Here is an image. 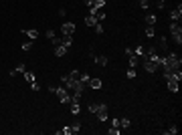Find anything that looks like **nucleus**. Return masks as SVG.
<instances>
[{
	"mask_svg": "<svg viewBox=\"0 0 182 135\" xmlns=\"http://www.w3.org/2000/svg\"><path fill=\"white\" fill-rule=\"evenodd\" d=\"M61 32L63 34H73L75 32V24L73 22H63L61 24Z\"/></svg>",
	"mask_w": 182,
	"mask_h": 135,
	"instance_id": "nucleus-8",
	"label": "nucleus"
},
{
	"mask_svg": "<svg viewBox=\"0 0 182 135\" xmlns=\"http://www.w3.org/2000/svg\"><path fill=\"white\" fill-rule=\"evenodd\" d=\"M107 133H109V135H120L121 129H120V127H111V129H107Z\"/></svg>",
	"mask_w": 182,
	"mask_h": 135,
	"instance_id": "nucleus-28",
	"label": "nucleus"
},
{
	"mask_svg": "<svg viewBox=\"0 0 182 135\" xmlns=\"http://www.w3.org/2000/svg\"><path fill=\"white\" fill-rule=\"evenodd\" d=\"M144 69H146V73H156L158 71V65L154 63V61H150L148 57H144Z\"/></svg>",
	"mask_w": 182,
	"mask_h": 135,
	"instance_id": "nucleus-5",
	"label": "nucleus"
},
{
	"mask_svg": "<svg viewBox=\"0 0 182 135\" xmlns=\"http://www.w3.org/2000/svg\"><path fill=\"white\" fill-rule=\"evenodd\" d=\"M134 54V48H125V57H132Z\"/></svg>",
	"mask_w": 182,
	"mask_h": 135,
	"instance_id": "nucleus-41",
	"label": "nucleus"
},
{
	"mask_svg": "<svg viewBox=\"0 0 182 135\" xmlns=\"http://www.w3.org/2000/svg\"><path fill=\"white\" fill-rule=\"evenodd\" d=\"M24 71H26V65L20 63V65H16V69H12V71H10V77H14L16 73H24Z\"/></svg>",
	"mask_w": 182,
	"mask_h": 135,
	"instance_id": "nucleus-13",
	"label": "nucleus"
},
{
	"mask_svg": "<svg viewBox=\"0 0 182 135\" xmlns=\"http://www.w3.org/2000/svg\"><path fill=\"white\" fill-rule=\"evenodd\" d=\"M134 54L136 57H146V48L142 47V44H138V47L134 48Z\"/></svg>",
	"mask_w": 182,
	"mask_h": 135,
	"instance_id": "nucleus-16",
	"label": "nucleus"
},
{
	"mask_svg": "<svg viewBox=\"0 0 182 135\" xmlns=\"http://www.w3.org/2000/svg\"><path fill=\"white\" fill-rule=\"evenodd\" d=\"M111 127H120V119H115V117H113V119H111Z\"/></svg>",
	"mask_w": 182,
	"mask_h": 135,
	"instance_id": "nucleus-39",
	"label": "nucleus"
},
{
	"mask_svg": "<svg viewBox=\"0 0 182 135\" xmlns=\"http://www.w3.org/2000/svg\"><path fill=\"white\" fill-rule=\"evenodd\" d=\"M20 48H22V51H30V48H33V40H29V43H24Z\"/></svg>",
	"mask_w": 182,
	"mask_h": 135,
	"instance_id": "nucleus-33",
	"label": "nucleus"
},
{
	"mask_svg": "<svg viewBox=\"0 0 182 135\" xmlns=\"http://www.w3.org/2000/svg\"><path fill=\"white\" fill-rule=\"evenodd\" d=\"M87 85H89L91 89H101V85H103V83H101V79H89V83H87Z\"/></svg>",
	"mask_w": 182,
	"mask_h": 135,
	"instance_id": "nucleus-11",
	"label": "nucleus"
},
{
	"mask_svg": "<svg viewBox=\"0 0 182 135\" xmlns=\"http://www.w3.org/2000/svg\"><path fill=\"white\" fill-rule=\"evenodd\" d=\"M120 127H121V129H128V127H129V119H128V117L120 119Z\"/></svg>",
	"mask_w": 182,
	"mask_h": 135,
	"instance_id": "nucleus-26",
	"label": "nucleus"
},
{
	"mask_svg": "<svg viewBox=\"0 0 182 135\" xmlns=\"http://www.w3.org/2000/svg\"><path fill=\"white\" fill-rule=\"evenodd\" d=\"M22 32L26 34V36H29L30 40H34V39H37V36H38V32H37V30H34V28H29V30H22Z\"/></svg>",
	"mask_w": 182,
	"mask_h": 135,
	"instance_id": "nucleus-18",
	"label": "nucleus"
},
{
	"mask_svg": "<svg viewBox=\"0 0 182 135\" xmlns=\"http://www.w3.org/2000/svg\"><path fill=\"white\" fill-rule=\"evenodd\" d=\"M85 24H87V26H95V24H97V18H95L93 14L85 16Z\"/></svg>",
	"mask_w": 182,
	"mask_h": 135,
	"instance_id": "nucleus-19",
	"label": "nucleus"
},
{
	"mask_svg": "<svg viewBox=\"0 0 182 135\" xmlns=\"http://www.w3.org/2000/svg\"><path fill=\"white\" fill-rule=\"evenodd\" d=\"M30 91H34V93H37V91H41V85H38L37 81H34V83H30Z\"/></svg>",
	"mask_w": 182,
	"mask_h": 135,
	"instance_id": "nucleus-32",
	"label": "nucleus"
},
{
	"mask_svg": "<svg viewBox=\"0 0 182 135\" xmlns=\"http://www.w3.org/2000/svg\"><path fill=\"white\" fill-rule=\"evenodd\" d=\"M95 32H97V34H103V24H101V22L95 24Z\"/></svg>",
	"mask_w": 182,
	"mask_h": 135,
	"instance_id": "nucleus-34",
	"label": "nucleus"
},
{
	"mask_svg": "<svg viewBox=\"0 0 182 135\" xmlns=\"http://www.w3.org/2000/svg\"><path fill=\"white\" fill-rule=\"evenodd\" d=\"M71 131H73V133H79V131H81V125H79V123L71 125Z\"/></svg>",
	"mask_w": 182,
	"mask_h": 135,
	"instance_id": "nucleus-36",
	"label": "nucleus"
},
{
	"mask_svg": "<svg viewBox=\"0 0 182 135\" xmlns=\"http://www.w3.org/2000/svg\"><path fill=\"white\" fill-rule=\"evenodd\" d=\"M154 34H156V30H154V26H148V28H146V36H150V39H152Z\"/></svg>",
	"mask_w": 182,
	"mask_h": 135,
	"instance_id": "nucleus-31",
	"label": "nucleus"
},
{
	"mask_svg": "<svg viewBox=\"0 0 182 135\" xmlns=\"http://www.w3.org/2000/svg\"><path fill=\"white\" fill-rule=\"evenodd\" d=\"M24 79H26L29 83H34L37 81V75H34L33 71H24Z\"/></svg>",
	"mask_w": 182,
	"mask_h": 135,
	"instance_id": "nucleus-17",
	"label": "nucleus"
},
{
	"mask_svg": "<svg viewBox=\"0 0 182 135\" xmlns=\"http://www.w3.org/2000/svg\"><path fill=\"white\" fill-rule=\"evenodd\" d=\"M93 63H95L97 67H107V63H109V58H107L105 54H97V57H93Z\"/></svg>",
	"mask_w": 182,
	"mask_h": 135,
	"instance_id": "nucleus-7",
	"label": "nucleus"
},
{
	"mask_svg": "<svg viewBox=\"0 0 182 135\" xmlns=\"http://www.w3.org/2000/svg\"><path fill=\"white\" fill-rule=\"evenodd\" d=\"M87 109H89L91 113H95V111H97V103H89V107H87Z\"/></svg>",
	"mask_w": 182,
	"mask_h": 135,
	"instance_id": "nucleus-37",
	"label": "nucleus"
},
{
	"mask_svg": "<svg viewBox=\"0 0 182 135\" xmlns=\"http://www.w3.org/2000/svg\"><path fill=\"white\" fill-rule=\"evenodd\" d=\"M83 4H85L87 8H91V6H93V0H83Z\"/></svg>",
	"mask_w": 182,
	"mask_h": 135,
	"instance_id": "nucleus-40",
	"label": "nucleus"
},
{
	"mask_svg": "<svg viewBox=\"0 0 182 135\" xmlns=\"http://www.w3.org/2000/svg\"><path fill=\"white\" fill-rule=\"evenodd\" d=\"M69 105H71V115H79V111H81V107H79V103H69Z\"/></svg>",
	"mask_w": 182,
	"mask_h": 135,
	"instance_id": "nucleus-21",
	"label": "nucleus"
},
{
	"mask_svg": "<svg viewBox=\"0 0 182 135\" xmlns=\"http://www.w3.org/2000/svg\"><path fill=\"white\" fill-rule=\"evenodd\" d=\"M93 16H95V18H97V22H103V20L107 18V14H105V12H103V8H99V10H97V12H95V14H93Z\"/></svg>",
	"mask_w": 182,
	"mask_h": 135,
	"instance_id": "nucleus-15",
	"label": "nucleus"
},
{
	"mask_svg": "<svg viewBox=\"0 0 182 135\" xmlns=\"http://www.w3.org/2000/svg\"><path fill=\"white\" fill-rule=\"evenodd\" d=\"M65 54H67V47H63V44L55 47V57H65Z\"/></svg>",
	"mask_w": 182,
	"mask_h": 135,
	"instance_id": "nucleus-12",
	"label": "nucleus"
},
{
	"mask_svg": "<svg viewBox=\"0 0 182 135\" xmlns=\"http://www.w3.org/2000/svg\"><path fill=\"white\" fill-rule=\"evenodd\" d=\"M53 36H57V34H55V30H51V28H49V30H47V39L51 40V39H53Z\"/></svg>",
	"mask_w": 182,
	"mask_h": 135,
	"instance_id": "nucleus-38",
	"label": "nucleus"
},
{
	"mask_svg": "<svg viewBox=\"0 0 182 135\" xmlns=\"http://www.w3.org/2000/svg\"><path fill=\"white\" fill-rule=\"evenodd\" d=\"M61 44L69 48L73 44V34H63V36H61Z\"/></svg>",
	"mask_w": 182,
	"mask_h": 135,
	"instance_id": "nucleus-9",
	"label": "nucleus"
},
{
	"mask_svg": "<svg viewBox=\"0 0 182 135\" xmlns=\"http://www.w3.org/2000/svg\"><path fill=\"white\" fill-rule=\"evenodd\" d=\"M55 95L59 97L61 105H69V103H71V93H69L65 87H55Z\"/></svg>",
	"mask_w": 182,
	"mask_h": 135,
	"instance_id": "nucleus-3",
	"label": "nucleus"
},
{
	"mask_svg": "<svg viewBox=\"0 0 182 135\" xmlns=\"http://www.w3.org/2000/svg\"><path fill=\"white\" fill-rule=\"evenodd\" d=\"M73 131H71V127H63V129H59L57 131V135H71Z\"/></svg>",
	"mask_w": 182,
	"mask_h": 135,
	"instance_id": "nucleus-25",
	"label": "nucleus"
},
{
	"mask_svg": "<svg viewBox=\"0 0 182 135\" xmlns=\"http://www.w3.org/2000/svg\"><path fill=\"white\" fill-rule=\"evenodd\" d=\"M158 44H160L162 48H166V47H168V39H166V36H160V39H158Z\"/></svg>",
	"mask_w": 182,
	"mask_h": 135,
	"instance_id": "nucleus-27",
	"label": "nucleus"
},
{
	"mask_svg": "<svg viewBox=\"0 0 182 135\" xmlns=\"http://www.w3.org/2000/svg\"><path fill=\"white\" fill-rule=\"evenodd\" d=\"M103 6H105V0H93V8H103Z\"/></svg>",
	"mask_w": 182,
	"mask_h": 135,
	"instance_id": "nucleus-24",
	"label": "nucleus"
},
{
	"mask_svg": "<svg viewBox=\"0 0 182 135\" xmlns=\"http://www.w3.org/2000/svg\"><path fill=\"white\" fill-rule=\"evenodd\" d=\"M140 6L144 10H148V6H150V0H140Z\"/></svg>",
	"mask_w": 182,
	"mask_h": 135,
	"instance_id": "nucleus-35",
	"label": "nucleus"
},
{
	"mask_svg": "<svg viewBox=\"0 0 182 135\" xmlns=\"http://www.w3.org/2000/svg\"><path fill=\"white\" fill-rule=\"evenodd\" d=\"M166 81H168V91L170 93H178V81H174L172 77L166 79Z\"/></svg>",
	"mask_w": 182,
	"mask_h": 135,
	"instance_id": "nucleus-10",
	"label": "nucleus"
},
{
	"mask_svg": "<svg viewBox=\"0 0 182 135\" xmlns=\"http://www.w3.org/2000/svg\"><path fill=\"white\" fill-rule=\"evenodd\" d=\"M170 34L176 44H182V26L180 22H170Z\"/></svg>",
	"mask_w": 182,
	"mask_h": 135,
	"instance_id": "nucleus-2",
	"label": "nucleus"
},
{
	"mask_svg": "<svg viewBox=\"0 0 182 135\" xmlns=\"http://www.w3.org/2000/svg\"><path fill=\"white\" fill-rule=\"evenodd\" d=\"M99 121H107V105L105 103H97V111H95Z\"/></svg>",
	"mask_w": 182,
	"mask_h": 135,
	"instance_id": "nucleus-4",
	"label": "nucleus"
},
{
	"mask_svg": "<svg viewBox=\"0 0 182 135\" xmlns=\"http://www.w3.org/2000/svg\"><path fill=\"white\" fill-rule=\"evenodd\" d=\"M125 75H128V79H136V75H138V73H136V69H128V73H125Z\"/></svg>",
	"mask_w": 182,
	"mask_h": 135,
	"instance_id": "nucleus-30",
	"label": "nucleus"
},
{
	"mask_svg": "<svg viewBox=\"0 0 182 135\" xmlns=\"http://www.w3.org/2000/svg\"><path fill=\"white\" fill-rule=\"evenodd\" d=\"M128 58H129V69L138 67V57H136V54H132V57H128Z\"/></svg>",
	"mask_w": 182,
	"mask_h": 135,
	"instance_id": "nucleus-23",
	"label": "nucleus"
},
{
	"mask_svg": "<svg viewBox=\"0 0 182 135\" xmlns=\"http://www.w3.org/2000/svg\"><path fill=\"white\" fill-rule=\"evenodd\" d=\"M79 75H81L79 71H71V73H69V77H71L73 81H79Z\"/></svg>",
	"mask_w": 182,
	"mask_h": 135,
	"instance_id": "nucleus-29",
	"label": "nucleus"
},
{
	"mask_svg": "<svg viewBox=\"0 0 182 135\" xmlns=\"http://www.w3.org/2000/svg\"><path fill=\"white\" fill-rule=\"evenodd\" d=\"M162 133H164V135H176V133H178V127H176V125H170L168 129H164Z\"/></svg>",
	"mask_w": 182,
	"mask_h": 135,
	"instance_id": "nucleus-20",
	"label": "nucleus"
},
{
	"mask_svg": "<svg viewBox=\"0 0 182 135\" xmlns=\"http://www.w3.org/2000/svg\"><path fill=\"white\" fill-rule=\"evenodd\" d=\"M89 73H81V75H79V83H83V85H87V83H89Z\"/></svg>",
	"mask_w": 182,
	"mask_h": 135,
	"instance_id": "nucleus-22",
	"label": "nucleus"
},
{
	"mask_svg": "<svg viewBox=\"0 0 182 135\" xmlns=\"http://www.w3.org/2000/svg\"><path fill=\"white\" fill-rule=\"evenodd\" d=\"M180 18H182V4H178V8H174L170 12V20L172 22H180Z\"/></svg>",
	"mask_w": 182,
	"mask_h": 135,
	"instance_id": "nucleus-6",
	"label": "nucleus"
},
{
	"mask_svg": "<svg viewBox=\"0 0 182 135\" xmlns=\"http://www.w3.org/2000/svg\"><path fill=\"white\" fill-rule=\"evenodd\" d=\"M180 65H182V58L178 57V54H174V53H170V54H166V57H162V61H160V67H162L164 73L176 71V69H180Z\"/></svg>",
	"mask_w": 182,
	"mask_h": 135,
	"instance_id": "nucleus-1",
	"label": "nucleus"
},
{
	"mask_svg": "<svg viewBox=\"0 0 182 135\" xmlns=\"http://www.w3.org/2000/svg\"><path fill=\"white\" fill-rule=\"evenodd\" d=\"M156 14H154V12H150V14H146V24H148V26H154V24H156Z\"/></svg>",
	"mask_w": 182,
	"mask_h": 135,
	"instance_id": "nucleus-14",
	"label": "nucleus"
}]
</instances>
